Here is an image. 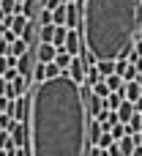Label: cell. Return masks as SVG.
I'll return each mask as SVG.
<instances>
[{"label": "cell", "mask_w": 142, "mask_h": 156, "mask_svg": "<svg viewBox=\"0 0 142 156\" xmlns=\"http://www.w3.org/2000/svg\"><path fill=\"white\" fill-rule=\"evenodd\" d=\"M112 143H115V140H112V134H109V132H101V134H99V140H96V145H99L101 151H107Z\"/></svg>", "instance_id": "cell-23"}, {"label": "cell", "mask_w": 142, "mask_h": 156, "mask_svg": "<svg viewBox=\"0 0 142 156\" xmlns=\"http://www.w3.org/2000/svg\"><path fill=\"white\" fill-rule=\"evenodd\" d=\"M52 25H66V3L52 8Z\"/></svg>", "instance_id": "cell-19"}, {"label": "cell", "mask_w": 142, "mask_h": 156, "mask_svg": "<svg viewBox=\"0 0 142 156\" xmlns=\"http://www.w3.org/2000/svg\"><path fill=\"white\" fill-rule=\"evenodd\" d=\"M118 148H120L123 156H129L131 151H134V137H131V134H123V137L118 140Z\"/></svg>", "instance_id": "cell-17"}, {"label": "cell", "mask_w": 142, "mask_h": 156, "mask_svg": "<svg viewBox=\"0 0 142 156\" xmlns=\"http://www.w3.org/2000/svg\"><path fill=\"white\" fill-rule=\"evenodd\" d=\"M71 58H74V55H68L63 47H57V49H55V58H52V63H55L57 69H63V71H66V66L71 63Z\"/></svg>", "instance_id": "cell-12"}, {"label": "cell", "mask_w": 142, "mask_h": 156, "mask_svg": "<svg viewBox=\"0 0 142 156\" xmlns=\"http://www.w3.org/2000/svg\"><path fill=\"white\" fill-rule=\"evenodd\" d=\"M115 115H118V123H129V118L134 115V104H131L129 99H123V101L118 104V110H115Z\"/></svg>", "instance_id": "cell-8"}, {"label": "cell", "mask_w": 142, "mask_h": 156, "mask_svg": "<svg viewBox=\"0 0 142 156\" xmlns=\"http://www.w3.org/2000/svg\"><path fill=\"white\" fill-rule=\"evenodd\" d=\"M38 8H41V0H22V3H19V14L27 16V19H36Z\"/></svg>", "instance_id": "cell-9"}, {"label": "cell", "mask_w": 142, "mask_h": 156, "mask_svg": "<svg viewBox=\"0 0 142 156\" xmlns=\"http://www.w3.org/2000/svg\"><path fill=\"white\" fill-rule=\"evenodd\" d=\"M104 82H107V88H109V90L123 93V77H120V74H115V71H112V74H107V77H104Z\"/></svg>", "instance_id": "cell-13"}, {"label": "cell", "mask_w": 142, "mask_h": 156, "mask_svg": "<svg viewBox=\"0 0 142 156\" xmlns=\"http://www.w3.org/2000/svg\"><path fill=\"white\" fill-rule=\"evenodd\" d=\"M0 11L3 14H19V3L16 0H0Z\"/></svg>", "instance_id": "cell-21"}, {"label": "cell", "mask_w": 142, "mask_h": 156, "mask_svg": "<svg viewBox=\"0 0 142 156\" xmlns=\"http://www.w3.org/2000/svg\"><path fill=\"white\" fill-rule=\"evenodd\" d=\"M90 93H93V96H99V99H104V96L109 93V88H107V82H104V80H96V82L90 85Z\"/></svg>", "instance_id": "cell-20"}, {"label": "cell", "mask_w": 142, "mask_h": 156, "mask_svg": "<svg viewBox=\"0 0 142 156\" xmlns=\"http://www.w3.org/2000/svg\"><path fill=\"white\" fill-rule=\"evenodd\" d=\"M140 118H142V112H140Z\"/></svg>", "instance_id": "cell-43"}, {"label": "cell", "mask_w": 142, "mask_h": 156, "mask_svg": "<svg viewBox=\"0 0 142 156\" xmlns=\"http://www.w3.org/2000/svg\"><path fill=\"white\" fill-rule=\"evenodd\" d=\"M36 22H38V25H49V22H52V11L41 5V8H38V14H36Z\"/></svg>", "instance_id": "cell-22"}, {"label": "cell", "mask_w": 142, "mask_h": 156, "mask_svg": "<svg viewBox=\"0 0 142 156\" xmlns=\"http://www.w3.org/2000/svg\"><path fill=\"white\" fill-rule=\"evenodd\" d=\"M131 104H134V112H142V96H140V99H134Z\"/></svg>", "instance_id": "cell-35"}, {"label": "cell", "mask_w": 142, "mask_h": 156, "mask_svg": "<svg viewBox=\"0 0 142 156\" xmlns=\"http://www.w3.org/2000/svg\"><path fill=\"white\" fill-rule=\"evenodd\" d=\"M30 71H33V80H30L33 85H36V82H44V80H47V77H44V63H36V69H30Z\"/></svg>", "instance_id": "cell-25"}, {"label": "cell", "mask_w": 142, "mask_h": 156, "mask_svg": "<svg viewBox=\"0 0 142 156\" xmlns=\"http://www.w3.org/2000/svg\"><path fill=\"white\" fill-rule=\"evenodd\" d=\"M16 3H22V0H16Z\"/></svg>", "instance_id": "cell-42"}, {"label": "cell", "mask_w": 142, "mask_h": 156, "mask_svg": "<svg viewBox=\"0 0 142 156\" xmlns=\"http://www.w3.org/2000/svg\"><path fill=\"white\" fill-rule=\"evenodd\" d=\"M66 33H68V27H66V25H55V33H52V47H55V49H57V47H63Z\"/></svg>", "instance_id": "cell-14"}, {"label": "cell", "mask_w": 142, "mask_h": 156, "mask_svg": "<svg viewBox=\"0 0 142 156\" xmlns=\"http://www.w3.org/2000/svg\"><path fill=\"white\" fill-rule=\"evenodd\" d=\"M82 5L79 36L93 60L126 58L140 22V0H74Z\"/></svg>", "instance_id": "cell-2"}, {"label": "cell", "mask_w": 142, "mask_h": 156, "mask_svg": "<svg viewBox=\"0 0 142 156\" xmlns=\"http://www.w3.org/2000/svg\"><path fill=\"white\" fill-rule=\"evenodd\" d=\"M14 123H16V121H14L11 115L0 112V129H3V132H11V129H14Z\"/></svg>", "instance_id": "cell-27"}, {"label": "cell", "mask_w": 142, "mask_h": 156, "mask_svg": "<svg viewBox=\"0 0 142 156\" xmlns=\"http://www.w3.org/2000/svg\"><path fill=\"white\" fill-rule=\"evenodd\" d=\"M129 80H140V71H137L131 63H129V69L123 71V82H129Z\"/></svg>", "instance_id": "cell-28"}, {"label": "cell", "mask_w": 142, "mask_h": 156, "mask_svg": "<svg viewBox=\"0 0 142 156\" xmlns=\"http://www.w3.org/2000/svg\"><path fill=\"white\" fill-rule=\"evenodd\" d=\"M66 3H74V0H66Z\"/></svg>", "instance_id": "cell-41"}, {"label": "cell", "mask_w": 142, "mask_h": 156, "mask_svg": "<svg viewBox=\"0 0 142 156\" xmlns=\"http://www.w3.org/2000/svg\"><path fill=\"white\" fill-rule=\"evenodd\" d=\"M14 143H11V132H3L0 129V151H11Z\"/></svg>", "instance_id": "cell-24"}, {"label": "cell", "mask_w": 142, "mask_h": 156, "mask_svg": "<svg viewBox=\"0 0 142 156\" xmlns=\"http://www.w3.org/2000/svg\"><path fill=\"white\" fill-rule=\"evenodd\" d=\"M63 49H66L68 55H79V49H82V36H79V30H71V27H68L66 41H63Z\"/></svg>", "instance_id": "cell-5"}, {"label": "cell", "mask_w": 142, "mask_h": 156, "mask_svg": "<svg viewBox=\"0 0 142 156\" xmlns=\"http://www.w3.org/2000/svg\"><path fill=\"white\" fill-rule=\"evenodd\" d=\"M11 143H14V148H27V123H14Z\"/></svg>", "instance_id": "cell-6"}, {"label": "cell", "mask_w": 142, "mask_h": 156, "mask_svg": "<svg viewBox=\"0 0 142 156\" xmlns=\"http://www.w3.org/2000/svg\"><path fill=\"white\" fill-rule=\"evenodd\" d=\"M25 52H27V44H25L22 38H14V41H8V55L19 58V55H25Z\"/></svg>", "instance_id": "cell-15"}, {"label": "cell", "mask_w": 142, "mask_h": 156, "mask_svg": "<svg viewBox=\"0 0 142 156\" xmlns=\"http://www.w3.org/2000/svg\"><path fill=\"white\" fill-rule=\"evenodd\" d=\"M107 156H123V154H120V148H118V143H112V145L107 148Z\"/></svg>", "instance_id": "cell-32"}, {"label": "cell", "mask_w": 142, "mask_h": 156, "mask_svg": "<svg viewBox=\"0 0 142 156\" xmlns=\"http://www.w3.org/2000/svg\"><path fill=\"white\" fill-rule=\"evenodd\" d=\"M52 33H55V25H52V22H49V25H38V41L52 44Z\"/></svg>", "instance_id": "cell-16"}, {"label": "cell", "mask_w": 142, "mask_h": 156, "mask_svg": "<svg viewBox=\"0 0 142 156\" xmlns=\"http://www.w3.org/2000/svg\"><path fill=\"white\" fill-rule=\"evenodd\" d=\"M8 69H11V66H8V55H0V74L8 71Z\"/></svg>", "instance_id": "cell-33"}, {"label": "cell", "mask_w": 142, "mask_h": 156, "mask_svg": "<svg viewBox=\"0 0 142 156\" xmlns=\"http://www.w3.org/2000/svg\"><path fill=\"white\" fill-rule=\"evenodd\" d=\"M3 38H5V41H14V38H16V36H14V33H11V30H3Z\"/></svg>", "instance_id": "cell-37"}, {"label": "cell", "mask_w": 142, "mask_h": 156, "mask_svg": "<svg viewBox=\"0 0 142 156\" xmlns=\"http://www.w3.org/2000/svg\"><path fill=\"white\" fill-rule=\"evenodd\" d=\"M96 71L101 74V80L107 77V74H112L115 71V60H96Z\"/></svg>", "instance_id": "cell-18"}, {"label": "cell", "mask_w": 142, "mask_h": 156, "mask_svg": "<svg viewBox=\"0 0 142 156\" xmlns=\"http://www.w3.org/2000/svg\"><path fill=\"white\" fill-rule=\"evenodd\" d=\"M41 3H44V8H49V11H52V8H57L60 3H66V0H41Z\"/></svg>", "instance_id": "cell-31"}, {"label": "cell", "mask_w": 142, "mask_h": 156, "mask_svg": "<svg viewBox=\"0 0 142 156\" xmlns=\"http://www.w3.org/2000/svg\"><path fill=\"white\" fill-rule=\"evenodd\" d=\"M30 85H33V82H30V77H22L19 71H16V74H14V80H11V88H14V96H22V93H25V90H27Z\"/></svg>", "instance_id": "cell-11"}, {"label": "cell", "mask_w": 142, "mask_h": 156, "mask_svg": "<svg viewBox=\"0 0 142 156\" xmlns=\"http://www.w3.org/2000/svg\"><path fill=\"white\" fill-rule=\"evenodd\" d=\"M27 154L30 156H85L88 154V107L82 85L66 71L27 88Z\"/></svg>", "instance_id": "cell-1"}, {"label": "cell", "mask_w": 142, "mask_h": 156, "mask_svg": "<svg viewBox=\"0 0 142 156\" xmlns=\"http://www.w3.org/2000/svg\"><path fill=\"white\" fill-rule=\"evenodd\" d=\"M140 96H142V82H140V80H129V82H123V99L134 101V99H140Z\"/></svg>", "instance_id": "cell-7"}, {"label": "cell", "mask_w": 142, "mask_h": 156, "mask_svg": "<svg viewBox=\"0 0 142 156\" xmlns=\"http://www.w3.org/2000/svg\"><path fill=\"white\" fill-rule=\"evenodd\" d=\"M129 156H142V145H134V151H131Z\"/></svg>", "instance_id": "cell-38"}, {"label": "cell", "mask_w": 142, "mask_h": 156, "mask_svg": "<svg viewBox=\"0 0 142 156\" xmlns=\"http://www.w3.org/2000/svg\"><path fill=\"white\" fill-rule=\"evenodd\" d=\"M36 55H38V63H52V58H55V47H52V44H44V41H38V47H36Z\"/></svg>", "instance_id": "cell-10"}, {"label": "cell", "mask_w": 142, "mask_h": 156, "mask_svg": "<svg viewBox=\"0 0 142 156\" xmlns=\"http://www.w3.org/2000/svg\"><path fill=\"white\" fill-rule=\"evenodd\" d=\"M79 19H82V5L79 3H66V27L79 30Z\"/></svg>", "instance_id": "cell-4"}, {"label": "cell", "mask_w": 142, "mask_h": 156, "mask_svg": "<svg viewBox=\"0 0 142 156\" xmlns=\"http://www.w3.org/2000/svg\"><path fill=\"white\" fill-rule=\"evenodd\" d=\"M126 69H129V60H126V58H118V60H115V74H120V77H123V71H126Z\"/></svg>", "instance_id": "cell-29"}, {"label": "cell", "mask_w": 142, "mask_h": 156, "mask_svg": "<svg viewBox=\"0 0 142 156\" xmlns=\"http://www.w3.org/2000/svg\"><path fill=\"white\" fill-rule=\"evenodd\" d=\"M66 74H68L77 85H82V82H85V63H82V58H79V55H74V58H71V63L66 66Z\"/></svg>", "instance_id": "cell-3"}, {"label": "cell", "mask_w": 142, "mask_h": 156, "mask_svg": "<svg viewBox=\"0 0 142 156\" xmlns=\"http://www.w3.org/2000/svg\"><path fill=\"white\" fill-rule=\"evenodd\" d=\"M0 55H8V41L0 38Z\"/></svg>", "instance_id": "cell-34"}, {"label": "cell", "mask_w": 142, "mask_h": 156, "mask_svg": "<svg viewBox=\"0 0 142 156\" xmlns=\"http://www.w3.org/2000/svg\"><path fill=\"white\" fill-rule=\"evenodd\" d=\"M5 88H8V80H5V77H0V96L5 93Z\"/></svg>", "instance_id": "cell-36"}, {"label": "cell", "mask_w": 142, "mask_h": 156, "mask_svg": "<svg viewBox=\"0 0 142 156\" xmlns=\"http://www.w3.org/2000/svg\"><path fill=\"white\" fill-rule=\"evenodd\" d=\"M85 156H107V151H101L99 145H88V154Z\"/></svg>", "instance_id": "cell-30"}, {"label": "cell", "mask_w": 142, "mask_h": 156, "mask_svg": "<svg viewBox=\"0 0 142 156\" xmlns=\"http://www.w3.org/2000/svg\"><path fill=\"white\" fill-rule=\"evenodd\" d=\"M140 19H142V0H140Z\"/></svg>", "instance_id": "cell-39"}, {"label": "cell", "mask_w": 142, "mask_h": 156, "mask_svg": "<svg viewBox=\"0 0 142 156\" xmlns=\"http://www.w3.org/2000/svg\"><path fill=\"white\" fill-rule=\"evenodd\" d=\"M109 134H112V140L118 143V140L126 134V126H123V123H112V126H109Z\"/></svg>", "instance_id": "cell-26"}, {"label": "cell", "mask_w": 142, "mask_h": 156, "mask_svg": "<svg viewBox=\"0 0 142 156\" xmlns=\"http://www.w3.org/2000/svg\"><path fill=\"white\" fill-rule=\"evenodd\" d=\"M140 82H142V71H140Z\"/></svg>", "instance_id": "cell-40"}]
</instances>
